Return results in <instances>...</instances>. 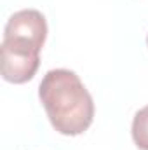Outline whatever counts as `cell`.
Returning <instances> with one entry per match:
<instances>
[{"label": "cell", "mask_w": 148, "mask_h": 150, "mask_svg": "<svg viewBox=\"0 0 148 150\" xmlns=\"http://www.w3.org/2000/svg\"><path fill=\"white\" fill-rule=\"evenodd\" d=\"M40 51L37 44L26 38L7 37L2 40V77L12 84L32 80L40 65Z\"/></svg>", "instance_id": "cell-2"}, {"label": "cell", "mask_w": 148, "mask_h": 150, "mask_svg": "<svg viewBox=\"0 0 148 150\" xmlns=\"http://www.w3.org/2000/svg\"><path fill=\"white\" fill-rule=\"evenodd\" d=\"M131 134L138 149L148 150V105L136 112L132 119Z\"/></svg>", "instance_id": "cell-4"}, {"label": "cell", "mask_w": 148, "mask_h": 150, "mask_svg": "<svg viewBox=\"0 0 148 150\" xmlns=\"http://www.w3.org/2000/svg\"><path fill=\"white\" fill-rule=\"evenodd\" d=\"M7 37L26 38L38 47H44L47 37V21L44 14L37 9H23L14 12L4 28V38Z\"/></svg>", "instance_id": "cell-3"}, {"label": "cell", "mask_w": 148, "mask_h": 150, "mask_svg": "<svg viewBox=\"0 0 148 150\" xmlns=\"http://www.w3.org/2000/svg\"><path fill=\"white\" fill-rule=\"evenodd\" d=\"M147 45H148V37H147Z\"/></svg>", "instance_id": "cell-5"}, {"label": "cell", "mask_w": 148, "mask_h": 150, "mask_svg": "<svg viewBox=\"0 0 148 150\" xmlns=\"http://www.w3.org/2000/svg\"><path fill=\"white\" fill-rule=\"evenodd\" d=\"M38 98L52 127L65 136L82 134L92 124V96L72 70H49L38 86Z\"/></svg>", "instance_id": "cell-1"}]
</instances>
